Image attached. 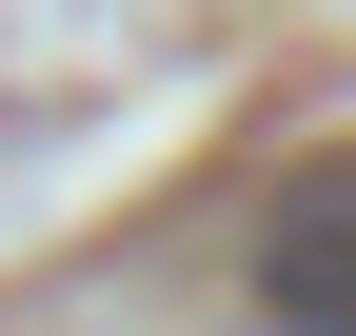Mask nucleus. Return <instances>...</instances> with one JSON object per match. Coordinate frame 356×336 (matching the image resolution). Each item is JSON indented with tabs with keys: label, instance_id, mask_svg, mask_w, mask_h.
Returning a JSON list of instances; mask_svg holds the SVG:
<instances>
[{
	"label": "nucleus",
	"instance_id": "nucleus-1",
	"mask_svg": "<svg viewBox=\"0 0 356 336\" xmlns=\"http://www.w3.org/2000/svg\"><path fill=\"white\" fill-rule=\"evenodd\" d=\"M257 297H277V336H356V158L277 198V237H257Z\"/></svg>",
	"mask_w": 356,
	"mask_h": 336
}]
</instances>
